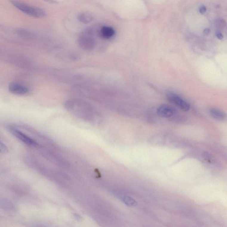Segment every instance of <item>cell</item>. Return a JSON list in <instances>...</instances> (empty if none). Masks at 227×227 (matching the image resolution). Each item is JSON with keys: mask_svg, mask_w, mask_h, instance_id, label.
<instances>
[{"mask_svg": "<svg viewBox=\"0 0 227 227\" xmlns=\"http://www.w3.org/2000/svg\"><path fill=\"white\" fill-rule=\"evenodd\" d=\"M64 107L71 115L85 121H92L96 117L95 110L83 99L70 98L64 103Z\"/></svg>", "mask_w": 227, "mask_h": 227, "instance_id": "obj_1", "label": "cell"}, {"mask_svg": "<svg viewBox=\"0 0 227 227\" xmlns=\"http://www.w3.org/2000/svg\"><path fill=\"white\" fill-rule=\"evenodd\" d=\"M12 4L21 11L27 15L35 18H41L45 15V12L42 9L33 7L17 1H13Z\"/></svg>", "mask_w": 227, "mask_h": 227, "instance_id": "obj_2", "label": "cell"}, {"mask_svg": "<svg viewBox=\"0 0 227 227\" xmlns=\"http://www.w3.org/2000/svg\"><path fill=\"white\" fill-rule=\"evenodd\" d=\"M9 130L12 134L14 136L16 137V138H18L19 140L22 142L29 145L33 146H36L38 145V143L32 139L31 138L24 134L21 131L16 129L14 127H9Z\"/></svg>", "mask_w": 227, "mask_h": 227, "instance_id": "obj_3", "label": "cell"}, {"mask_svg": "<svg viewBox=\"0 0 227 227\" xmlns=\"http://www.w3.org/2000/svg\"><path fill=\"white\" fill-rule=\"evenodd\" d=\"M167 98L170 103L175 105L185 112H187L190 109V106L189 104L175 94L172 93L167 94Z\"/></svg>", "mask_w": 227, "mask_h": 227, "instance_id": "obj_4", "label": "cell"}, {"mask_svg": "<svg viewBox=\"0 0 227 227\" xmlns=\"http://www.w3.org/2000/svg\"><path fill=\"white\" fill-rule=\"evenodd\" d=\"M78 43L79 46L83 50H91L95 46V41L90 35L87 34H83L78 39Z\"/></svg>", "mask_w": 227, "mask_h": 227, "instance_id": "obj_5", "label": "cell"}, {"mask_svg": "<svg viewBox=\"0 0 227 227\" xmlns=\"http://www.w3.org/2000/svg\"><path fill=\"white\" fill-rule=\"evenodd\" d=\"M8 89L12 94L17 95H25L30 91L29 88L26 86L15 82L10 83Z\"/></svg>", "mask_w": 227, "mask_h": 227, "instance_id": "obj_6", "label": "cell"}, {"mask_svg": "<svg viewBox=\"0 0 227 227\" xmlns=\"http://www.w3.org/2000/svg\"><path fill=\"white\" fill-rule=\"evenodd\" d=\"M176 110L170 106L162 105L157 109V114L159 116L164 118H169L175 115Z\"/></svg>", "mask_w": 227, "mask_h": 227, "instance_id": "obj_7", "label": "cell"}, {"mask_svg": "<svg viewBox=\"0 0 227 227\" xmlns=\"http://www.w3.org/2000/svg\"><path fill=\"white\" fill-rule=\"evenodd\" d=\"M209 113L213 118L220 121L227 120V115L223 111L216 108H211L209 110Z\"/></svg>", "mask_w": 227, "mask_h": 227, "instance_id": "obj_8", "label": "cell"}, {"mask_svg": "<svg viewBox=\"0 0 227 227\" xmlns=\"http://www.w3.org/2000/svg\"><path fill=\"white\" fill-rule=\"evenodd\" d=\"M215 26L217 30L227 32V22L223 18H219L215 21Z\"/></svg>", "mask_w": 227, "mask_h": 227, "instance_id": "obj_9", "label": "cell"}, {"mask_svg": "<svg viewBox=\"0 0 227 227\" xmlns=\"http://www.w3.org/2000/svg\"><path fill=\"white\" fill-rule=\"evenodd\" d=\"M101 35L106 39L111 38L115 35V32L113 28L110 27H104L101 30Z\"/></svg>", "mask_w": 227, "mask_h": 227, "instance_id": "obj_10", "label": "cell"}, {"mask_svg": "<svg viewBox=\"0 0 227 227\" xmlns=\"http://www.w3.org/2000/svg\"><path fill=\"white\" fill-rule=\"evenodd\" d=\"M78 19L80 22L84 24L90 23L92 20V17L86 13H81L78 16Z\"/></svg>", "mask_w": 227, "mask_h": 227, "instance_id": "obj_11", "label": "cell"}, {"mask_svg": "<svg viewBox=\"0 0 227 227\" xmlns=\"http://www.w3.org/2000/svg\"><path fill=\"white\" fill-rule=\"evenodd\" d=\"M120 198H121V199L122 200V201L127 206H135L137 205L136 201L129 196L122 195Z\"/></svg>", "mask_w": 227, "mask_h": 227, "instance_id": "obj_12", "label": "cell"}, {"mask_svg": "<svg viewBox=\"0 0 227 227\" xmlns=\"http://www.w3.org/2000/svg\"><path fill=\"white\" fill-rule=\"evenodd\" d=\"M199 11L201 14H204L206 12L207 8L205 5H201L199 8Z\"/></svg>", "mask_w": 227, "mask_h": 227, "instance_id": "obj_13", "label": "cell"}, {"mask_svg": "<svg viewBox=\"0 0 227 227\" xmlns=\"http://www.w3.org/2000/svg\"><path fill=\"white\" fill-rule=\"evenodd\" d=\"M0 149H1V153H5L8 151L7 147L5 146L4 144L1 143V146H0Z\"/></svg>", "mask_w": 227, "mask_h": 227, "instance_id": "obj_14", "label": "cell"}, {"mask_svg": "<svg viewBox=\"0 0 227 227\" xmlns=\"http://www.w3.org/2000/svg\"><path fill=\"white\" fill-rule=\"evenodd\" d=\"M216 35L217 38L219 39V40H222L223 38H224V35H223V33L221 32L220 31L217 30V31L216 32Z\"/></svg>", "mask_w": 227, "mask_h": 227, "instance_id": "obj_15", "label": "cell"}, {"mask_svg": "<svg viewBox=\"0 0 227 227\" xmlns=\"http://www.w3.org/2000/svg\"><path fill=\"white\" fill-rule=\"evenodd\" d=\"M203 32H204V34L206 35H208L210 33V30L209 28H206L204 30Z\"/></svg>", "mask_w": 227, "mask_h": 227, "instance_id": "obj_16", "label": "cell"}, {"mask_svg": "<svg viewBox=\"0 0 227 227\" xmlns=\"http://www.w3.org/2000/svg\"><path fill=\"white\" fill-rule=\"evenodd\" d=\"M44 1H46L49 2V3H52L53 1V0H44Z\"/></svg>", "mask_w": 227, "mask_h": 227, "instance_id": "obj_17", "label": "cell"}]
</instances>
